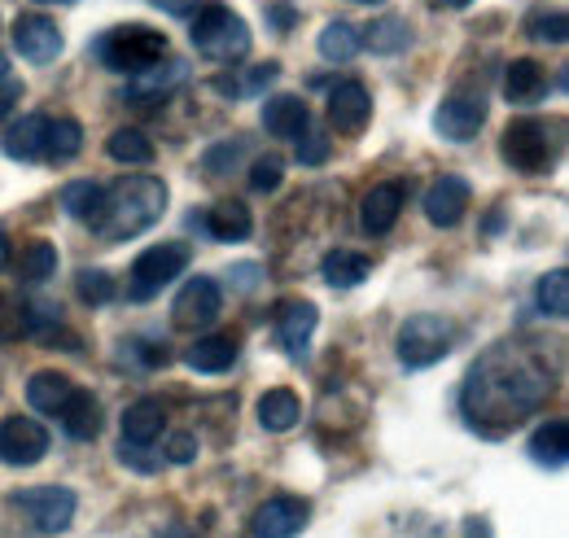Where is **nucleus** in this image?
Wrapping results in <instances>:
<instances>
[{
  "label": "nucleus",
  "instance_id": "obj_1",
  "mask_svg": "<svg viewBox=\"0 0 569 538\" xmlns=\"http://www.w3.org/2000/svg\"><path fill=\"white\" fill-rule=\"evenodd\" d=\"M552 390H557V372L535 350L496 346L469 368L460 390V411L478 434L503 438L508 429H517L526 416H535L548 404Z\"/></svg>",
  "mask_w": 569,
  "mask_h": 538
},
{
  "label": "nucleus",
  "instance_id": "obj_2",
  "mask_svg": "<svg viewBox=\"0 0 569 538\" xmlns=\"http://www.w3.org/2000/svg\"><path fill=\"white\" fill-rule=\"evenodd\" d=\"M167 210V185L158 176H119L106 198H101V210L92 219V232L101 241H132L149 232Z\"/></svg>",
  "mask_w": 569,
  "mask_h": 538
},
{
  "label": "nucleus",
  "instance_id": "obj_3",
  "mask_svg": "<svg viewBox=\"0 0 569 538\" xmlns=\"http://www.w3.org/2000/svg\"><path fill=\"white\" fill-rule=\"evenodd\" d=\"M92 58L106 70H119V74H141L153 62L167 58V36L144 27V22H128V27H110L97 36L92 44Z\"/></svg>",
  "mask_w": 569,
  "mask_h": 538
},
{
  "label": "nucleus",
  "instance_id": "obj_4",
  "mask_svg": "<svg viewBox=\"0 0 569 538\" xmlns=\"http://www.w3.org/2000/svg\"><path fill=\"white\" fill-rule=\"evenodd\" d=\"M193 49L211 62H241L250 53V27L246 18H237L228 4H202L198 22H193Z\"/></svg>",
  "mask_w": 569,
  "mask_h": 538
},
{
  "label": "nucleus",
  "instance_id": "obj_5",
  "mask_svg": "<svg viewBox=\"0 0 569 538\" xmlns=\"http://www.w3.org/2000/svg\"><path fill=\"white\" fill-rule=\"evenodd\" d=\"M189 246L180 241H162V246H149L144 255H137V263L128 271V298L132 302H153L171 280H180L189 268Z\"/></svg>",
  "mask_w": 569,
  "mask_h": 538
},
{
  "label": "nucleus",
  "instance_id": "obj_6",
  "mask_svg": "<svg viewBox=\"0 0 569 538\" xmlns=\"http://www.w3.org/2000/svg\"><path fill=\"white\" fill-rule=\"evenodd\" d=\"M503 162L521 176H543L552 162H557V145L543 119H512L503 128Z\"/></svg>",
  "mask_w": 569,
  "mask_h": 538
},
{
  "label": "nucleus",
  "instance_id": "obj_7",
  "mask_svg": "<svg viewBox=\"0 0 569 538\" xmlns=\"http://www.w3.org/2000/svg\"><path fill=\"white\" fill-rule=\"evenodd\" d=\"M9 508L22 512L40 535H62V530H71L79 499L71 486H31V490L9 495Z\"/></svg>",
  "mask_w": 569,
  "mask_h": 538
},
{
  "label": "nucleus",
  "instance_id": "obj_8",
  "mask_svg": "<svg viewBox=\"0 0 569 538\" xmlns=\"http://www.w3.org/2000/svg\"><path fill=\"white\" fill-rule=\"evenodd\" d=\"M451 350V325L442 316H408L399 325V359L403 368H429L447 359Z\"/></svg>",
  "mask_w": 569,
  "mask_h": 538
},
{
  "label": "nucleus",
  "instance_id": "obj_9",
  "mask_svg": "<svg viewBox=\"0 0 569 538\" xmlns=\"http://www.w3.org/2000/svg\"><path fill=\"white\" fill-rule=\"evenodd\" d=\"M49 447H53V438H49V429L40 420H31V416L0 420V465L31 469V465H40L49 456Z\"/></svg>",
  "mask_w": 569,
  "mask_h": 538
},
{
  "label": "nucleus",
  "instance_id": "obj_10",
  "mask_svg": "<svg viewBox=\"0 0 569 538\" xmlns=\"http://www.w3.org/2000/svg\"><path fill=\"white\" fill-rule=\"evenodd\" d=\"M219 311H223V293H219V285H214L211 276H193V280L176 293L171 320H176V329L198 333V329H211L214 320H219Z\"/></svg>",
  "mask_w": 569,
  "mask_h": 538
},
{
  "label": "nucleus",
  "instance_id": "obj_11",
  "mask_svg": "<svg viewBox=\"0 0 569 538\" xmlns=\"http://www.w3.org/2000/svg\"><path fill=\"white\" fill-rule=\"evenodd\" d=\"M311 521V504L298 495H277L268 504L254 508L250 517V535L254 538H298Z\"/></svg>",
  "mask_w": 569,
  "mask_h": 538
},
{
  "label": "nucleus",
  "instance_id": "obj_12",
  "mask_svg": "<svg viewBox=\"0 0 569 538\" xmlns=\"http://www.w3.org/2000/svg\"><path fill=\"white\" fill-rule=\"evenodd\" d=\"M62 44L67 40H62V31H58L53 18H44V13H18V22H13V49L27 62L44 67V62H53L62 53Z\"/></svg>",
  "mask_w": 569,
  "mask_h": 538
},
{
  "label": "nucleus",
  "instance_id": "obj_13",
  "mask_svg": "<svg viewBox=\"0 0 569 538\" xmlns=\"http://www.w3.org/2000/svg\"><path fill=\"white\" fill-rule=\"evenodd\" d=\"M482 123H487V101H482V97H465V92L447 97V101L438 106V114H433L438 136H442V140H456V145L473 140V136L482 132Z\"/></svg>",
  "mask_w": 569,
  "mask_h": 538
},
{
  "label": "nucleus",
  "instance_id": "obj_14",
  "mask_svg": "<svg viewBox=\"0 0 569 538\" xmlns=\"http://www.w3.org/2000/svg\"><path fill=\"white\" fill-rule=\"evenodd\" d=\"M469 198H473V189H469V180H460V176H438L433 185L426 189V219L433 228H456L460 219H465V210H469Z\"/></svg>",
  "mask_w": 569,
  "mask_h": 538
},
{
  "label": "nucleus",
  "instance_id": "obj_15",
  "mask_svg": "<svg viewBox=\"0 0 569 538\" xmlns=\"http://www.w3.org/2000/svg\"><path fill=\"white\" fill-rule=\"evenodd\" d=\"M368 119H372V97L359 79H347L329 92V123L342 136H359L368 128Z\"/></svg>",
  "mask_w": 569,
  "mask_h": 538
},
{
  "label": "nucleus",
  "instance_id": "obj_16",
  "mask_svg": "<svg viewBox=\"0 0 569 538\" xmlns=\"http://www.w3.org/2000/svg\"><path fill=\"white\" fill-rule=\"evenodd\" d=\"M403 215V185L399 180H386V185H372L368 198L359 206V223L368 237H386Z\"/></svg>",
  "mask_w": 569,
  "mask_h": 538
},
{
  "label": "nucleus",
  "instance_id": "obj_17",
  "mask_svg": "<svg viewBox=\"0 0 569 538\" xmlns=\"http://www.w3.org/2000/svg\"><path fill=\"white\" fill-rule=\"evenodd\" d=\"M316 325H320V311L307 298H289L277 307V341L289 355H307V341L316 333Z\"/></svg>",
  "mask_w": 569,
  "mask_h": 538
},
{
  "label": "nucleus",
  "instance_id": "obj_18",
  "mask_svg": "<svg viewBox=\"0 0 569 538\" xmlns=\"http://www.w3.org/2000/svg\"><path fill=\"white\" fill-rule=\"evenodd\" d=\"M263 128H268V136H277V140H298V136L311 128V110H307V101L293 97V92L268 97V106H263Z\"/></svg>",
  "mask_w": 569,
  "mask_h": 538
},
{
  "label": "nucleus",
  "instance_id": "obj_19",
  "mask_svg": "<svg viewBox=\"0 0 569 538\" xmlns=\"http://www.w3.org/2000/svg\"><path fill=\"white\" fill-rule=\"evenodd\" d=\"M184 79H189V67H184V62H153L149 70H141V74L128 79V97L141 101V106H149V101L171 97Z\"/></svg>",
  "mask_w": 569,
  "mask_h": 538
},
{
  "label": "nucleus",
  "instance_id": "obj_20",
  "mask_svg": "<svg viewBox=\"0 0 569 538\" xmlns=\"http://www.w3.org/2000/svg\"><path fill=\"white\" fill-rule=\"evenodd\" d=\"M44 145H49V119L44 114H22L4 140H0V149L13 158V162H40L44 158Z\"/></svg>",
  "mask_w": 569,
  "mask_h": 538
},
{
  "label": "nucleus",
  "instance_id": "obj_21",
  "mask_svg": "<svg viewBox=\"0 0 569 538\" xmlns=\"http://www.w3.org/2000/svg\"><path fill=\"white\" fill-rule=\"evenodd\" d=\"M184 363L202 377H219L237 363V337L228 333H211V337H198L189 350H184Z\"/></svg>",
  "mask_w": 569,
  "mask_h": 538
},
{
  "label": "nucleus",
  "instance_id": "obj_22",
  "mask_svg": "<svg viewBox=\"0 0 569 538\" xmlns=\"http://www.w3.org/2000/svg\"><path fill=\"white\" fill-rule=\"evenodd\" d=\"M58 420H62V434H67V438L92 442V438L101 434V404L92 399V390L74 386V395L67 399V407L58 411Z\"/></svg>",
  "mask_w": 569,
  "mask_h": 538
},
{
  "label": "nucleus",
  "instance_id": "obj_23",
  "mask_svg": "<svg viewBox=\"0 0 569 538\" xmlns=\"http://www.w3.org/2000/svg\"><path fill=\"white\" fill-rule=\"evenodd\" d=\"M71 395H74V381L67 372H58V368H40V372H31V381H27V404L36 407L40 416H58Z\"/></svg>",
  "mask_w": 569,
  "mask_h": 538
},
{
  "label": "nucleus",
  "instance_id": "obj_24",
  "mask_svg": "<svg viewBox=\"0 0 569 538\" xmlns=\"http://www.w3.org/2000/svg\"><path fill=\"white\" fill-rule=\"evenodd\" d=\"M543 92H548V74H543L539 62L517 58L512 67L503 70V97H508V106H535V101H543Z\"/></svg>",
  "mask_w": 569,
  "mask_h": 538
},
{
  "label": "nucleus",
  "instance_id": "obj_25",
  "mask_svg": "<svg viewBox=\"0 0 569 538\" xmlns=\"http://www.w3.org/2000/svg\"><path fill=\"white\" fill-rule=\"evenodd\" d=\"M167 429V411L158 399H137V404L123 411V442L132 447H153Z\"/></svg>",
  "mask_w": 569,
  "mask_h": 538
},
{
  "label": "nucleus",
  "instance_id": "obj_26",
  "mask_svg": "<svg viewBox=\"0 0 569 538\" xmlns=\"http://www.w3.org/2000/svg\"><path fill=\"white\" fill-rule=\"evenodd\" d=\"M359 40H363V49H372L377 58H395V53H403V49L412 44V27H408V18L386 13V18L368 22V31H359Z\"/></svg>",
  "mask_w": 569,
  "mask_h": 538
},
{
  "label": "nucleus",
  "instance_id": "obj_27",
  "mask_svg": "<svg viewBox=\"0 0 569 538\" xmlns=\"http://www.w3.org/2000/svg\"><path fill=\"white\" fill-rule=\"evenodd\" d=\"M530 460L539 465V469H561L569 460V425L566 420H548V425H539L535 434H530Z\"/></svg>",
  "mask_w": 569,
  "mask_h": 538
},
{
  "label": "nucleus",
  "instance_id": "obj_28",
  "mask_svg": "<svg viewBox=\"0 0 569 538\" xmlns=\"http://www.w3.org/2000/svg\"><path fill=\"white\" fill-rule=\"evenodd\" d=\"M202 228L211 232L214 241L232 246V241H246V237L254 232V219H250V210L241 202H219L202 215Z\"/></svg>",
  "mask_w": 569,
  "mask_h": 538
},
{
  "label": "nucleus",
  "instance_id": "obj_29",
  "mask_svg": "<svg viewBox=\"0 0 569 538\" xmlns=\"http://www.w3.org/2000/svg\"><path fill=\"white\" fill-rule=\"evenodd\" d=\"M368 271L372 263L356 255V250H329L325 259H320V276H325V285H333V289H356L368 280Z\"/></svg>",
  "mask_w": 569,
  "mask_h": 538
},
{
  "label": "nucleus",
  "instance_id": "obj_30",
  "mask_svg": "<svg viewBox=\"0 0 569 538\" xmlns=\"http://www.w3.org/2000/svg\"><path fill=\"white\" fill-rule=\"evenodd\" d=\"M298 420H302V404H298L293 390H268V395L259 399V425H263L268 434H289Z\"/></svg>",
  "mask_w": 569,
  "mask_h": 538
},
{
  "label": "nucleus",
  "instance_id": "obj_31",
  "mask_svg": "<svg viewBox=\"0 0 569 538\" xmlns=\"http://www.w3.org/2000/svg\"><path fill=\"white\" fill-rule=\"evenodd\" d=\"M106 153L119 162V167H149L153 162V140L137 128H119V132L106 140Z\"/></svg>",
  "mask_w": 569,
  "mask_h": 538
},
{
  "label": "nucleus",
  "instance_id": "obj_32",
  "mask_svg": "<svg viewBox=\"0 0 569 538\" xmlns=\"http://www.w3.org/2000/svg\"><path fill=\"white\" fill-rule=\"evenodd\" d=\"M83 153V128L74 119H49V145H44V158L67 167Z\"/></svg>",
  "mask_w": 569,
  "mask_h": 538
},
{
  "label": "nucleus",
  "instance_id": "obj_33",
  "mask_svg": "<svg viewBox=\"0 0 569 538\" xmlns=\"http://www.w3.org/2000/svg\"><path fill=\"white\" fill-rule=\"evenodd\" d=\"M535 302H539V311H543L548 320H566L569 316V271L566 268L548 271V276L539 280V289H535Z\"/></svg>",
  "mask_w": 569,
  "mask_h": 538
},
{
  "label": "nucleus",
  "instance_id": "obj_34",
  "mask_svg": "<svg viewBox=\"0 0 569 538\" xmlns=\"http://www.w3.org/2000/svg\"><path fill=\"white\" fill-rule=\"evenodd\" d=\"M359 49H363V40L351 22H329L320 31V58H329V62H351Z\"/></svg>",
  "mask_w": 569,
  "mask_h": 538
},
{
  "label": "nucleus",
  "instance_id": "obj_35",
  "mask_svg": "<svg viewBox=\"0 0 569 538\" xmlns=\"http://www.w3.org/2000/svg\"><path fill=\"white\" fill-rule=\"evenodd\" d=\"M53 271H58V246H53V241H31V246L22 250L18 276H22L27 285H44V280H53Z\"/></svg>",
  "mask_w": 569,
  "mask_h": 538
},
{
  "label": "nucleus",
  "instance_id": "obj_36",
  "mask_svg": "<svg viewBox=\"0 0 569 538\" xmlns=\"http://www.w3.org/2000/svg\"><path fill=\"white\" fill-rule=\"evenodd\" d=\"M101 198H106V189H101V185H92V180H71V185L62 189V210H67L71 219L92 223V219H97V210H101Z\"/></svg>",
  "mask_w": 569,
  "mask_h": 538
},
{
  "label": "nucleus",
  "instance_id": "obj_37",
  "mask_svg": "<svg viewBox=\"0 0 569 538\" xmlns=\"http://www.w3.org/2000/svg\"><path fill=\"white\" fill-rule=\"evenodd\" d=\"M277 74H281V67H277V62H268V67L246 70L241 79H214V88H219L223 97H250V92H263L268 83H277Z\"/></svg>",
  "mask_w": 569,
  "mask_h": 538
},
{
  "label": "nucleus",
  "instance_id": "obj_38",
  "mask_svg": "<svg viewBox=\"0 0 569 538\" xmlns=\"http://www.w3.org/2000/svg\"><path fill=\"white\" fill-rule=\"evenodd\" d=\"M74 293H79L88 307H106V302L114 298V280H110V271L83 268L79 276H74Z\"/></svg>",
  "mask_w": 569,
  "mask_h": 538
},
{
  "label": "nucleus",
  "instance_id": "obj_39",
  "mask_svg": "<svg viewBox=\"0 0 569 538\" xmlns=\"http://www.w3.org/2000/svg\"><path fill=\"white\" fill-rule=\"evenodd\" d=\"M241 153H246V140H241V136L219 140L214 149H207V153H202V171H207L211 180H219V176H228V171L241 162Z\"/></svg>",
  "mask_w": 569,
  "mask_h": 538
},
{
  "label": "nucleus",
  "instance_id": "obj_40",
  "mask_svg": "<svg viewBox=\"0 0 569 538\" xmlns=\"http://www.w3.org/2000/svg\"><path fill=\"white\" fill-rule=\"evenodd\" d=\"M526 31H530V40H539V44H566L569 22H566V13H535V18L526 22Z\"/></svg>",
  "mask_w": 569,
  "mask_h": 538
},
{
  "label": "nucleus",
  "instance_id": "obj_41",
  "mask_svg": "<svg viewBox=\"0 0 569 538\" xmlns=\"http://www.w3.org/2000/svg\"><path fill=\"white\" fill-rule=\"evenodd\" d=\"M281 180H284L281 158H259V162L250 167V189H254V193H272V189H281Z\"/></svg>",
  "mask_w": 569,
  "mask_h": 538
},
{
  "label": "nucleus",
  "instance_id": "obj_42",
  "mask_svg": "<svg viewBox=\"0 0 569 538\" xmlns=\"http://www.w3.org/2000/svg\"><path fill=\"white\" fill-rule=\"evenodd\" d=\"M298 162L302 167H320V162H329V136H320V132H307L298 136Z\"/></svg>",
  "mask_w": 569,
  "mask_h": 538
},
{
  "label": "nucleus",
  "instance_id": "obj_43",
  "mask_svg": "<svg viewBox=\"0 0 569 538\" xmlns=\"http://www.w3.org/2000/svg\"><path fill=\"white\" fill-rule=\"evenodd\" d=\"M18 101H22V79H18V74H13V67L0 58V119H4V114H9Z\"/></svg>",
  "mask_w": 569,
  "mask_h": 538
},
{
  "label": "nucleus",
  "instance_id": "obj_44",
  "mask_svg": "<svg viewBox=\"0 0 569 538\" xmlns=\"http://www.w3.org/2000/svg\"><path fill=\"white\" fill-rule=\"evenodd\" d=\"M27 333V325H22V311L0 293V341H13V337Z\"/></svg>",
  "mask_w": 569,
  "mask_h": 538
},
{
  "label": "nucleus",
  "instance_id": "obj_45",
  "mask_svg": "<svg viewBox=\"0 0 569 538\" xmlns=\"http://www.w3.org/2000/svg\"><path fill=\"white\" fill-rule=\"evenodd\" d=\"M167 460H171V465L198 460V438H193V434H176V438L167 442Z\"/></svg>",
  "mask_w": 569,
  "mask_h": 538
},
{
  "label": "nucleus",
  "instance_id": "obj_46",
  "mask_svg": "<svg viewBox=\"0 0 569 538\" xmlns=\"http://www.w3.org/2000/svg\"><path fill=\"white\" fill-rule=\"evenodd\" d=\"M153 4H158L162 13H171V18H189V13H193L202 0H153Z\"/></svg>",
  "mask_w": 569,
  "mask_h": 538
},
{
  "label": "nucleus",
  "instance_id": "obj_47",
  "mask_svg": "<svg viewBox=\"0 0 569 538\" xmlns=\"http://www.w3.org/2000/svg\"><path fill=\"white\" fill-rule=\"evenodd\" d=\"M228 276H237V289H254V276H259V268H254V263H241V268H232Z\"/></svg>",
  "mask_w": 569,
  "mask_h": 538
},
{
  "label": "nucleus",
  "instance_id": "obj_48",
  "mask_svg": "<svg viewBox=\"0 0 569 538\" xmlns=\"http://www.w3.org/2000/svg\"><path fill=\"white\" fill-rule=\"evenodd\" d=\"M272 22H277V27H293V9H289V4H272Z\"/></svg>",
  "mask_w": 569,
  "mask_h": 538
},
{
  "label": "nucleus",
  "instance_id": "obj_49",
  "mask_svg": "<svg viewBox=\"0 0 569 538\" xmlns=\"http://www.w3.org/2000/svg\"><path fill=\"white\" fill-rule=\"evenodd\" d=\"M9 259H13V246H9V232L0 228V271L9 268Z\"/></svg>",
  "mask_w": 569,
  "mask_h": 538
},
{
  "label": "nucleus",
  "instance_id": "obj_50",
  "mask_svg": "<svg viewBox=\"0 0 569 538\" xmlns=\"http://www.w3.org/2000/svg\"><path fill=\"white\" fill-rule=\"evenodd\" d=\"M433 9H465V4H473V0H429Z\"/></svg>",
  "mask_w": 569,
  "mask_h": 538
},
{
  "label": "nucleus",
  "instance_id": "obj_51",
  "mask_svg": "<svg viewBox=\"0 0 569 538\" xmlns=\"http://www.w3.org/2000/svg\"><path fill=\"white\" fill-rule=\"evenodd\" d=\"M40 4H74V0H40Z\"/></svg>",
  "mask_w": 569,
  "mask_h": 538
},
{
  "label": "nucleus",
  "instance_id": "obj_52",
  "mask_svg": "<svg viewBox=\"0 0 569 538\" xmlns=\"http://www.w3.org/2000/svg\"><path fill=\"white\" fill-rule=\"evenodd\" d=\"M359 4H377V0H359Z\"/></svg>",
  "mask_w": 569,
  "mask_h": 538
}]
</instances>
